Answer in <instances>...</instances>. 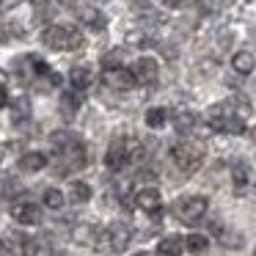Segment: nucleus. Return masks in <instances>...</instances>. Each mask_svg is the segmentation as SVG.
Segmentation results:
<instances>
[{"instance_id":"6ab92c4d","label":"nucleus","mask_w":256,"mask_h":256,"mask_svg":"<svg viewBox=\"0 0 256 256\" xmlns=\"http://www.w3.org/2000/svg\"><path fill=\"white\" fill-rule=\"evenodd\" d=\"M212 232L218 234V240H220L226 248H240V245H242V234L234 232V228H223L220 223H212Z\"/></svg>"},{"instance_id":"39448f33","label":"nucleus","mask_w":256,"mask_h":256,"mask_svg":"<svg viewBox=\"0 0 256 256\" xmlns=\"http://www.w3.org/2000/svg\"><path fill=\"white\" fill-rule=\"evenodd\" d=\"M206 124H210V130L226 132V135L245 132V122L234 116V113L228 110V105H212L210 110H206Z\"/></svg>"},{"instance_id":"1a4fd4ad","label":"nucleus","mask_w":256,"mask_h":256,"mask_svg":"<svg viewBox=\"0 0 256 256\" xmlns=\"http://www.w3.org/2000/svg\"><path fill=\"white\" fill-rule=\"evenodd\" d=\"M105 166L110 171H122L127 166V138H116L105 152Z\"/></svg>"},{"instance_id":"473e14b6","label":"nucleus","mask_w":256,"mask_h":256,"mask_svg":"<svg viewBox=\"0 0 256 256\" xmlns=\"http://www.w3.org/2000/svg\"><path fill=\"white\" fill-rule=\"evenodd\" d=\"M0 256H14V254H12V248H8V245L0 242Z\"/></svg>"},{"instance_id":"f3484780","label":"nucleus","mask_w":256,"mask_h":256,"mask_svg":"<svg viewBox=\"0 0 256 256\" xmlns=\"http://www.w3.org/2000/svg\"><path fill=\"white\" fill-rule=\"evenodd\" d=\"M96 234H100V228H96L94 223H80V226L72 228V240L78 245H94L96 242Z\"/></svg>"},{"instance_id":"f704fd0d","label":"nucleus","mask_w":256,"mask_h":256,"mask_svg":"<svg viewBox=\"0 0 256 256\" xmlns=\"http://www.w3.org/2000/svg\"><path fill=\"white\" fill-rule=\"evenodd\" d=\"M250 138H254V144H256V127H254V130H250Z\"/></svg>"},{"instance_id":"0eeeda50","label":"nucleus","mask_w":256,"mask_h":256,"mask_svg":"<svg viewBox=\"0 0 256 256\" xmlns=\"http://www.w3.org/2000/svg\"><path fill=\"white\" fill-rule=\"evenodd\" d=\"M12 218L20 226H36L42 220V210L34 201H14L12 204Z\"/></svg>"},{"instance_id":"aec40b11","label":"nucleus","mask_w":256,"mask_h":256,"mask_svg":"<svg viewBox=\"0 0 256 256\" xmlns=\"http://www.w3.org/2000/svg\"><path fill=\"white\" fill-rule=\"evenodd\" d=\"M91 196H94V190H91L88 182H72L69 184V201H72V204H88Z\"/></svg>"},{"instance_id":"a211bd4d","label":"nucleus","mask_w":256,"mask_h":256,"mask_svg":"<svg viewBox=\"0 0 256 256\" xmlns=\"http://www.w3.org/2000/svg\"><path fill=\"white\" fill-rule=\"evenodd\" d=\"M20 168L28 171V174L42 171V168H47V154H42V152H28V154L20 157Z\"/></svg>"},{"instance_id":"4468645a","label":"nucleus","mask_w":256,"mask_h":256,"mask_svg":"<svg viewBox=\"0 0 256 256\" xmlns=\"http://www.w3.org/2000/svg\"><path fill=\"white\" fill-rule=\"evenodd\" d=\"M69 83H72V88L86 91L91 83H94V69H91L88 64H83V66H74L72 72H69Z\"/></svg>"},{"instance_id":"2f4dec72","label":"nucleus","mask_w":256,"mask_h":256,"mask_svg":"<svg viewBox=\"0 0 256 256\" xmlns=\"http://www.w3.org/2000/svg\"><path fill=\"white\" fill-rule=\"evenodd\" d=\"M8 105V94H6V88H0V110Z\"/></svg>"},{"instance_id":"bb28decb","label":"nucleus","mask_w":256,"mask_h":256,"mask_svg":"<svg viewBox=\"0 0 256 256\" xmlns=\"http://www.w3.org/2000/svg\"><path fill=\"white\" fill-rule=\"evenodd\" d=\"M232 179H234V188H237V190H245V188H248V182H250L248 166H245V162H237L234 171H232Z\"/></svg>"},{"instance_id":"f8f14e48","label":"nucleus","mask_w":256,"mask_h":256,"mask_svg":"<svg viewBox=\"0 0 256 256\" xmlns=\"http://www.w3.org/2000/svg\"><path fill=\"white\" fill-rule=\"evenodd\" d=\"M78 14H80V20L86 22V28L94 30V34H100V30H105V28H108V17L100 12V8H94V6H83V8H78Z\"/></svg>"},{"instance_id":"20e7f679","label":"nucleus","mask_w":256,"mask_h":256,"mask_svg":"<svg viewBox=\"0 0 256 256\" xmlns=\"http://www.w3.org/2000/svg\"><path fill=\"white\" fill-rule=\"evenodd\" d=\"M171 157L182 174H196L204 166V146L196 144V140H182L171 149Z\"/></svg>"},{"instance_id":"423d86ee","label":"nucleus","mask_w":256,"mask_h":256,"mask_svg":"<svg viewBox=\"0 0 256 256\" xmlns=\"http://www.w3.org/2000/svg\"><path fill=\"white\" fill-rule=\"evenodd\" d=\"M206 206H210L206 196H182V198H176V204H174V215L182 223H196L206 215Z\"/></svg>"},{"instance_id":"9b49d317","label":"nucleus","mask_w":256,"mask_h":256,"mask_svg":"<svg viewBox=\"0 0 256 256\" xmlns=\"http://www.w3.org/2000/svg\"><path fill=\"white\" fill-rule=\"evenodd\" d=\"M102 80H105V86H110V88H116V91H130V88H135V74L130 72V69H110V72H105L102 74Z\"/></svg>"},{"instance_id":"4be33fe9","label":"nucleus","mask_w":256,"mask_h":256,"mask_svg":"<svg viewBox=\"0 0 256 256\" xmlns=\"http://www.w3.org/2000/svg\"><path fill=\"white\" fill-rule=\"evenodd\" d=\"M146 160V146L138 138H127V162L130 166H140Z\"/></svg>"},{"instance_id":"393cba45","label":"nucleus","mask_w":256,"mask_h":256,"mask_svg":"<svg viewBox=\"0 0 256 256\" xmlns=\"http://www.w3.org/2000/svg\"><path fill=\"white\" fill-rule=\"evenodd\" d=\"M166 122H168V110H166V108H149V110H146V127L160 130Z\"/></svg>"},{"instance_id":"f257e3e1","label":"nucleus","mask_w":256,"mask_h":256,"mask_svg":"<svg viewBox=\"0 0 256 256\" xmlns=\"http://www.w3.org/2000/svg\"><path fill=\"white\" fill-rule=\"evenodd\" d=\"M52 146L58 152V174H72L86 168L88 162V152H86V144L72 132H56L52 135Z\"/></svg>"},{"instance_id":"a878e982","label":"nucleus","mask_w":256,"mask_h":256,"mask_svg":"<svg viewBox=\"0 0 256 256\" xmlns=\"http://www.w3.org/2000/svg\"><path fill=\"white\" fill-rule=\"evenodd\" d=\"M42 201H44V206L47 210H64V193L58 188H47L44 190V196H42Z\"/></svg>"},{"instance_id":"6e6552de","label":"nucleus","mask_w":256,"mask_h":256,"mask_svg":"<svg viewBox=\"0 0 256 256\" xmlns=\"http://www.w3.org/2000/svg\"><path fill=\"white\" fill-rule=\"evenodd\" d=\"M132 74H135V83H144V86H152L157 80V74H160V64L154 61V58L144 56L135 61L132 66Z\"/></svg>"},{"instance_id":"9d476101","label":"nucleus","mask_w":256,"mask_h":256,"mask_svg":"<svg viewBox=\"0 0 256 256\" xmlns=\"http://www.w3.org/2000/svg\"><path fill=\"white\" fill-rule=\"evenodd\" d=\"M135 204H138V210L149 212V215H157L162 206V196L157 188H140L138 193H135Z\"/></svg>"},{"instance_id":"c85d7f7f","label":"nucleus","mask_w":256,"mask_h":256,"mask_svg":"<svg viewBox=\"0 0 256 256\" xmlns=\"http://www.w3.org/2000/svg\"><path fill=\"white\" fill-rule=\"evenodd\" d=\"M206 3H210L212 8H226V6H232L234 0H206Z\"/></svg>"},{"instance_id":"2eb2a0df","label":"nucleus","mask_w":256,"mask_h":256,"mask_svg":"<svg viewBox=\"0 0 256 256\" xmlns=\"http://www.w3.org/2000/svg\"><path fill=\"white\" fill-rule=\"evenodd\" d=\"M157 250H160V256H179L184 250V237L168 234V237H162L160 242H157Z\"/></svg>"},{"instance_id":"b1692460","label":"nucleus","mask_w":256,"mask_h":256,"mask_svg":"<svg viewBox=\"0 0 256 256\" xmlns=\"http://www.w3.org/2000/svg\"><path fill=\"white\" fill-rule=\"evenodd\" d=\"M226 105H228V110L237 118H242V122H245V116H250V102H248V96H242V94H234Z\"/></svg>"},{"instance_id":"f03ea898","label":"nucleus","mask_w":256,"mask_h":256,"mask_svg":"<svg viewBox=\"0 0 256 256\" xmlns=\"http://www.w3.org/2000/svg\"><path fill=\"white\" fill-rule=\"evenodd\" d=\"M130 240H132V228H130L127 223L116 220V223H110V226L100 228L94 248L100 250V254H122L130 245Z\"/></svg>"},{"instance_id":"412c9836","label":"nucleus","mask_w":256,"mask_h":256,"mask_svg":"<svg viewBox=\"0 0 256 256\" xmlns=\"http://www.w3.org/2000/svg\"><path fill=\"white\" fill-rule=\"evenodd\" d=\"M196 113L193 110H184V108H179V110H174V127H176V132H190V130L196 127Z\"/></svg>"},{"instance_id":"72a5a7b5","label":"nucleus","mask_w":256,"mask_h":256,"mask_svg":"<svg viewBox=\"0 0 256 256\" xmlns=\"http://www.w3.org/2000/svg\"><path fill=\"white\" fill-rule=\"evenodd\" d=\"M132 256H152L149 250H140V254H132Z\"/></svg>"},{"instance_id":"5701e85b","label":"nucleus","mask_w":256,"mask_h":256,"mask_svg":"<svg viewBox=\"0 0 256 256\" xmlns=\"http://www.w3.org/2000/svg\"><path fill=\"white\" fill-rule=\"evenodd\" d=\"M206 248H210V240L204 237V234H188L184 237V250H190V254H196V256H201V254H206Z\"/></svg>"},{"instance_id":"c756f323","label":"nucleus","mask_w":256,"mask_h":256,"mask_svg":"<svg viewBox=\"0 0 256 256\" xmlns=\"http://www.w3.org/2000/svg\"><path fill=\"white\" fill-rule=\"evenodd\" d=\"M12 149H14V144H0V162L6 160V154H8Z\"/></svg>"},{"instance_id":"cd10ccee","label":"nucleus","mask_w":256,"mask_h":256,"mask_svg":"<svg viewBox=\"0 0 256 256\" xmlns=\"http://www.w3.org/2000/svg\"><path fill=\"white\" fill-rule=\"evenodd\" d=\"M122 61H124V52L122 50H110L102 56V69L110 72V69H122Z\"/></svg>"},{"instance_id":"ddd939ff","label":"nucleus","mask_w":256,"mask_h":256,"mask_svg":"<svg viewBox=\"0 0 256 256\" xmlns=\"http://www.w3.org/2000/svg\"><path fill=\"white\" fill-rule=\"evenodd\" d=\"M22 256H52V242L47 237H25Z\"/></svg>"},{"instance_id":"7ed1b4c3","label":"nucleus","mask_w":256,"mask_h":256,"mask_svg":"<svg viewBox=\"0 0 256 256\" xmlns=\"http://www.w3.org/2000/svg\"><path fill=\"white\" fill-rule=\"evenodd\" d=\"M42 42H44L50 50H66L74 52L83 47V34L72 25H50V28L42 30Z\"/></svg>"},{"instance_id":"7c9ffc66","label":"nucleus","mask_w":256,"mask_h":256,"mask_svg":"<svg viewBox=\"0 0 256 256\" xmlns=\"http://www.w3.org/2000/svg\"><path fill=\"white\" fill-rule=\"evenodd\" d=\"M162 3H166L168 8H182L184 3H188V0H162Z\"/></svg>"},{"instance_id":"c9c22d12","label":"nucleus","mask_w":256,"mask_h":256,"mask_svg":"<svg viewBox=\"0 0 256 256\" xmlns=\"http://www.w3.org/2000/svg\"><path fill=\"white\" fill-rule=\"evenodd\" d=\"M254 256H256V250H254Z\"/></svg>"},{"instance_id":"dca6fc26","label":"nucleus","mask_w":256,"mask_h":256,"mask_svg":"<svg viewBox=\"0 0 256 256\" xmlns=\"http://www.w3.org/2000/svg\"><path fill=\"white\" fill-rule=\"evenodd\" d=\"M254 66H256L254 52L240 50V52H234V56H232V69H234L237 74H250V72H254Z\"/></svg>"}]
</instances>
